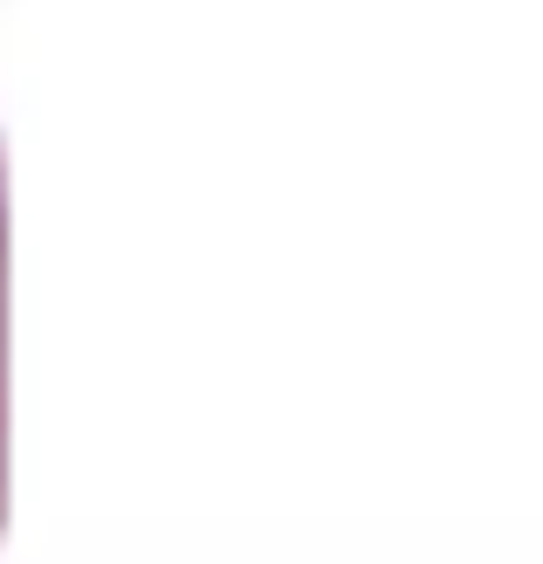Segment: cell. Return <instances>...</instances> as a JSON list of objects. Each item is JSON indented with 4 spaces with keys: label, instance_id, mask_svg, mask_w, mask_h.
<instances>
[{
    "label": "cell",
    "instance_id": "1",
    "mask_svg": "<svg viewBox=\"0 0 543 564\" xmlns=\"http://www.w3.org/2000/svg\"><path fill=\"white\" fill-rule=\"evenodd\" d=\"M14 228H8V145H0V538H8V510H14V455H8V351H14Z\"/></svg>",
    "mask_w": 543,
    "mask_h": 564
}]
</instances>
